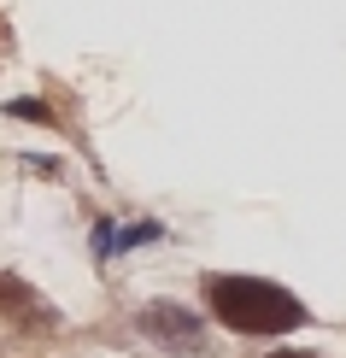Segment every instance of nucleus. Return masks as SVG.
Instances as JSON below:
<instances>
[{
    "mask_svg": "<svg viewBox=\"0 0 346 358\" xmlns=\"http://www.w3.org/2000/svg\"><path fill=\"white\" fill-rule=\"evenodd\" d=\"M206 306L235 335H288L305 323L299 294H288L282 282H264V276H206Z\"/></svg>",
    "mask_w": 346,
    "mask_h": 358,
    "instance_id": "f257e3e1",
    "label": "nucleus"
},
{
    "mask_svg": "<svg viewBox=\"0 0 346 358\" xmlns=\"http://www.w3.org/2000/svg\"><path fill=\"white\" fill-rule=\"evenodd\" d=\"M141 329L153 335V341H164V347H176V352H200L206 347V323L194 317L188 306H171V300H153L141 311Z\"/></svg>",
    "mask_w": 346,
    "mask_h": 358,
    "instance_id": "f03ea898",
    "label": "nucleus"
},
{
    "mask_svg": "<svg viewBox=\"0 0 346 358\" xmlns=\"http://www.w3.org/2000/svg\"><path fill=\"white\" fill-rule=\"evenodd\" d=\"M0 311H6L18 329H53V323H59L53 306L41 300L29 282H18V276H0Z\"/></svg>",
    "mask_w": 346,
    "mask_h": 358,
    "instance_id": "7ed1b4c3",
    "label": "nucleus"
},
{
    "mask_svg": "<svg viewBox=\"0 0 346 358\" xmlns=\"http://www.w3.org/2000/svg\"><path fill=\"white\" fill-rule=\"evenodd\" d=\"M6 112H12V117H36V124H48V106H41V100H12Z\"/></svg>",
    "mask_w": 346,
    "mask_h": 358,
    "instance_id": "20e7f679",
    "label": "nucleus"
},
{
    "mask_svg": "<svg viewBox=\"0 0 346 358\" xmlns=\"http://www.w3.org/2000/svg\"><path fill=\"white\" fill-rule=\"evenodd\" d=\"M153 235H159V223H135V229H124L117 241H124V247H135V241H153Z\"/></svg>",
    "mask_w": 346,
    "mask_h": 358,
    "instance_id": "39448f33",
    "label": "nucleus"
},
{
    "mask_svg": "<svg viewBox=\"0 0 346 358\" xmlns=\"http://www.w3.org/2000/svg\"><path fill=\"white\" fill-rule=\"evenodd\" d=\"M270 358H317V352H270Z\"/></svg>",
    "mask_w": 346,
    "mask_h": 358,
    "instance_id": "423d86ee",
    "label": "nucleus"
}]
</instances>
